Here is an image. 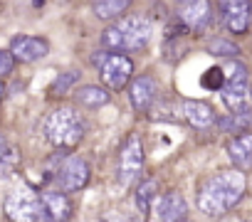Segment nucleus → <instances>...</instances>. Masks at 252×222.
<instances>
[{
	"label": "nucleus",
	"instance_id": "nucleus-2",
	"mask_svg": "<svg viewBox=\"0 0 252 222\" xmlns=\"http://www.w3.org/2000/svg\"><path fill=\"white\" fill-rule=\"evenodd\" d=\"M151 23L141 15H121L101 35V45L111 52H136L151 42Z\"/></svg>",
	"mask_w": 252,
	"mask_h": 222
},
{
	"label": "nucleus",
	"instance_id": "nucleus-8",
	"mask_svg": "<svg viewBox=\"0 0 252 222\" xmlns=\"http://www.w3.org/2000/svg\"><path fill=\"white\" fill-rule=\"evenodd\" d=\"M218 10L222 18V25L235 32L242 35L250 28L252 20V0H218Z\"/></svg>",
	"mask_w": 252,
	"mask_h": 222
},
{
	"label": "nucleus",
	"instance_id": "nucleus-12",
	"mask_svg": "<svg viewBox=\"0 0 252 222\" xmlns=\"http://www.w3.org/2000/svg\"><path fill=\"white\" fill-rule=\"evenodd\" d=\"M10 52L15 57V62H37L50 52L47 40L42 37H32V35H18L10 42Z\"/></svg>",
	"mask_w": 252,
	"mask_h": 222
},
{
	"label": "nucleus",
	"instance_id": "nucleus-23",
	"mask_svg": "<svg viewBox=\"0 0 252 222\" xmlns=\"http://www.w3.org/2000/svg\"><path fill=\"white\" fill-rule=\"evenodd\" d=\"M77 79H79L77 72H64V74H60L57 82L52 84V91H55V94H67V91H72V86L77 84Z\"/></svg>",
	"mask_w": 252,
	"mask_h": 222
},
{
	"label": "nucleus",
	"instance_id": "nucleus-6",
	"mask_svg": "<svg viewBox=\"0 0 252 222\" xmlns=\"http://www.w3.org/2000/svg\"><path fill=\"white\" fill-rule=\"evenodd\" d=\"M144 168V141L139 134H131L124 141L119 153V183L131 185Z\"/></svg>",
	"mask_w": 252,
	"mask_h": 222
},
{
	"label": "nucleus",
	"instance_id": "nucleus-10",
	"mask_svg": "<svg viewBox=\"0 0 252 222\" xmlns=\"http://www.w3.org/2000/svg\"><path fill=\"white\" fill-rule=\"evenodd\" d=\"M220 99L232 114H242V111L252 109V84L250 79H232L220 86Z\"/></svg>",
	"mask_w": 252,
	"mask_h": 222
},
{
	"label": "nucleus",
	"instance_id": "nucleus-7",
	"mask_svg": "<svg viewBox=\"0 0 252 222\" xmlns=\"http://www.w3.org/2000/svg\"><path fill=\"white\" fill-rule=\"evenodd\" d=\"M89 183V163L79 156H67L55 170V185L64 193H79Z\"/></svg>",
	"mask_w": 252,
	"mask_h": 222
},
{
	"label": "nucleus",
	"instance_id": "nucleus-4",
	"mask_svg": "<svg viewBox=\"0 0 252 222\" xmlns=\"http://www.w3.org/2000/svg\"><path fill=\"white\" fill-rule=\"evenodd\" d=\"M5 215L15 222H40V220H50L47 210L42 205L40 193L30 190V188H18L8 195L5 200Z\"/></svg>",
	"mask_w": 252,
	"mask_h": 222
},
{
	"label": "nucleus",
	"instance_id": "nucleus-9",
	"mask_svg": "<svg viewBox=\"0 0 252 222\" xmlns=\"http://www.w3.org/2000/svg\"><path fill=\"white\" fill-rule=\"evenodd\" d=\"M178 20L193 30L203 32L213 23V3L210 0H178Z\"/></svg>",
	"mask_w": 252,
	"mask_h": 222
},
{
	"label": "nucleus",
	"instance_id": "nucleus-25",
	"mask_svg": "<svg viewBox=\"0 0 252 222\" xmlns=\"http://www.w3.org/2000/svg\"><path fill=\"white\" fill-rule=\"evenodd\" d=\"M13 67H15L13 52H10V50H0V79L8 77V74L13 72Z\"/></svg>",
	"mask_w": 252,
	"mask_h": 222
},
{
	"label": "nucleus",
	"instance_id": "nucleus-3",
	"mask_svg": "<svg viewBox=\"0 0 252 222\" xmlns=\"http://www.w3.org/2000/svg\"><path fill=\"white\" fill-rule=\"evenodd\" d=\"M42 131L55 148L72 151L84 136V119L74 106H57L42 121Z\"/></svg>",
	"mask_w": 252,
	"mask_h": 222
},
{
	"label": "nucleus",
	"instance_id": "nucleus-1",
	"mask_svg": "<svg viewBox=\"0 0 252 222\" xmlns=\"http://www.w3.org/2000/svg\"><path fill=\"white\" fill-rule=\"evenodd\" d=\"M245 190H247V180L242 170L237 168L220 170L198 188V210L208 217H220L242 200Z\"/></svg>",
	"mask_w": 252,
	"mask_h": 222
},
{
	"label": "nucleus",
	"instance_id": "nucleus-15",
	"mask_svg": "<svg viewBox=\"0 0 252 222\" xmlns=\"http://www.w3.org/2000/svg\"><path fill=\"white\" fill-rule=\"evenodd\" d=\"M183 119L193 129H210L218 121L213 106L208 101H195V99H186L183 101Z\"/></svg>",
	"mask_w": 252,
	"mask_h": 222
},
{
	"label": "nucleus",
	"instance_id": "nucleus-17",
	"mask_svg": "<svg viewBox=\"0 0 252 222\" xmlns=\"http://www.w3.org/2000/svg\"><path fill=\"white\" fill-rule=\"evenodd\" d=\"M74 99L79 106H87V109H99V106H106L109 104V91L99 84H87V86H79L74 89Z\"/></svg>",
	"mask_w": 252,
	"mask_h": 222
},
{
	"label": "nucleus",
	"instance_id": "nucleus-5",
	"mask_svg": "<svg viewBox=\"0 0 252 222\" xmlns=\"http://www.w3.org/2000/svg\"><path fill=\"white\" fill-rule=\"evenodd\" d=\"M94 62L99 64V74H101V82H104L106 89L119 91V89H124L126 84L131 82L134 62L126 57L124 52H104Z\"/></svg>",
	"mask_w": 252,
	"mask_h": 222
},
{
	"label": "nucleus",
	"instance_id": "nucleus-19",
	"mask_svg": "<svg viewBox=\"0 0 252 222\" xmlns=\"http://www.w3.org/2000/svg\"><path fill=\"white\" fill-rule=\"evenodd\" d=\"M156 195H158V183L154 178L151 180H144L139 185V190H136V205H139V210L141 212H151V205H154Z\"/></svg>",
	"mask_w": 252,
	"mask_h": 222
},
{
	"label": "nucleus",
	"instance_id": "nucleus-18",
	"mask_svg": "<svg viewBox=\"0 0 252 222\" xmlns=\"http://www.w3.org/2000/svg\"><path fill=\"white\" fill-rule=\"evenodd\" d=\"M131 3H134V0H94L92 10H94V15H96L99 20L111 23V20L126 15V10L131 8Z\"/></svg>",
	"mask_w": 252,
	"mask_h": 222
},
{
	"label": "nucleus",
	"instance_id": "nucleus-20",
	"mask_svg": "<svg viewBox=\"0 0 252 222\" xmlns=\"http://www.w3.org/2000/svg\"><path fill=\"white\" fill-rule=\"evenodd\" d=\"M250 121H252V116H250V111H242V114H232L230 111V116H225V119H220V121H215L222 131H245L247 126H250Z\"/></svg>",
	"mask_w": 252,
	"mask_h": 222
},
{
	"label": "nucleus",
	"instance_id": "nucleus-21",
	"mask_svg": "<svg viewBox=\"0 0 252 222\" xmlns=\"http://www.w3.org/2000/svg\"><path fill=\"white\" fill-rule=\"evenodd\" d=\"M208 52L213 57H230L232 59V57L240 55V47L232 45V42H227V40H222V37H215V40L208 42Z\"/></svg>",
	"mask_w": 252,
	"mask_h": 222
},
{
	"label": "nucleus",
	"instance_id": "nucleus-27",
	"mask_svg": "<svg viewBox=\"0 0 252 222\" xmlns=\"http://www.w3.org/2000/svg\"><path fill=\"white\" fill-rule=\"evenodd\" d=\"M3 91H5V86H3V82H0V99H3Z\"/></svg>",
	"mask_w": 252,
	"mask_h": 222
},
{
	"label": "nucleus",
	"instance_id": "nucleus-26",
	"mask_svg": "<svg viewBox=\"0 0 252 222\" xmlns=\"http://www.w3.org/2000/svg\"><path fill=\"white\" fill-rule=\"evenodd\" d=\"M10 151H13V146L5 141V136H3V134H0V161H3V158H5Z\"/></svg>",
	"mask_w": 252,
	"mask_h": 222
},
{
	"label": "nucleus",
	"instance_id": "nucleus-13",
	"mask_svg": "<svg viewBox=\"0 0 252 222\" xmlns=\"http://www.w3.org/2000/svg\"><path fill=\"white\" fill-rule=\"evenodd\" d=\"M225 151H227V158L232 161V166L237 168V170H252V131H237L230 141H227V146H225Z\"/></svg>",
	"mask_w": 252,
	"mask_h": 222
},
{
	"label": "nucleus",
	"instance_id": "nucleus-14",
	"mask_svg": "<svg viewBox=\"0 0 252 222\" xmlns=\"http://www.w3.org/2000/svg\"><path fill=\"white\" fill-rule=\"evenodd\" d=\"M156 91H158V84L151 74H141L136 77L131 84H129V99H131V106L136 111H149L156 101Z\"/></svg>",
	"mask_w": 252,
	"mask_h": 222
},
{
	"label": "nucleus",
	"instance_id": "nucleus-11",
	"mask_svg": "<svg viewBox=\"0 0 252 222\" xmlns=\"http://www.w3.org/2000/svg\"><path fill=\"white\" fill-rule=\"evenodd\" d=\"M154 215L163 222H178V220H186L188 215V205H186V197L178 193V190H168L163 195H156L154 205H151Z\"/></svg>",
	"mask_w": 252,
	"mask_h": 222
},
{
	"label": "nucleus",
	"instance_id": "nucleus-24",
	"mask_svg": "<svg viewBox=\"0 0 252 222\" xmlns=\"http://www.w3.org/2000/svg\"><path fill=\"white\" fill-rule=\"evenodd\" d=\"M203 84H205V86H210V89H220V86L225 84V74H222V69H218V67L208 69V74H205Z\"/></svg>",
	"mask_w": 252,
	"mask_h": 222
},
{
	"label": "nucleus",
	"instance_id": "nucleus-16",
	"mask_svg": "<svg viewBox=\"0 0 252 222\" xmlns=\"http://www.w3.org/2000/svg\"><path fill=\"white\" fill-rule=\"evenodd\" d=\"M42 205L47 210L50 220H69L72 217V202H69V193L64 190H42L40 193Z\"/></svg>",
	"mask_w": 252,
	"mask_h": 222
},
{
	"label": "nucleus",
	"instance_id": "nucleus-22",
	"mask_svg": "<svg viewBox=\"0 0 252 222\" xmlns=\"http://www.w3.org/2000/svg\"><path fill=\"white\" fill-rule=\"evenodd\" d=\"M222 74H225V82H232V79H250V72H247V67L242 64V62H227L225 67H222Z\"/></svg>",
	"mask_w": 252,
	"mask_h": 222
}]
</instances>
